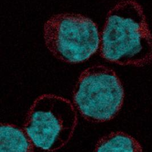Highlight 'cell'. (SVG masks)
Listing matches in <instances>:
<instances>
[{"label": "cell", "mask_w": 152, "mask_h": 152, "mask_svg": "<svg viewBox=\"0 0 152 152\" xmlns=\"http://www.w3.org/2000/svg\"><path fill=\"white\" fill-rule=\"evenodd\" d=\"M100 55L120 65L142 66L152 61V34L142 7L122 0L107 15L100 34Z\"/></svg>", "instance_id": "cell-1"}, {"label": "cell", "mask_w": 152, "mask_h": 152, "mask_svg": "<svg viewBox=\"0 0 152 152\" xmlns=\"http://www.w3.org/2000/svg\"><path fill=\"white\" fill-rule=\"evenodd\" d=\"M35 146L20 127L9 123L1 125V152H34Z\"/></svg>", "instance_id": "cell-5"}, {"label": "cell", "mask_w": 152, "mask_h": 152, "mask_svg": "<svg viewBox=\"0 0 152 152\" xmlns=\"http://www.w3.org/2000/svg\"><path fill=\"white\" fill-rule=\"evenodd\" d=\"M94 152H144L140 143L124 131H113L99 140Z\"/></svg>", "instance_id": "cell-6"}, {"label": "cell", "mask_w": 152, "mask_h": 152, "mask_svg": "<svg viewBox=\"0 0 152 152\" xmlns=\"http://www.w3.org/2000/svg\"><path fill=\"white\" fill-rule=\"evenodd\" d=\"M77 123V110L69 100L45 94L37 97L30 106L23 129L35 147L53 152L69 143Z\"/></svg>", "instance_id": "cell-2"}, {"label": "cell", "mask_w": 152, "mask_h": 152, "mask_svg": "<svg viewBox=\"0 0 152 152\" xmlns=\"http://www.w3.org/2000/svg\"><path fill=\"white\" fill-rule=\"evenodd\" d=\"M125 91L116 72L101 65L85 69L74 90V105L87 121L105 122L115 117L124 104Z\"/></svg>", "instance_id": "cell-3"}, {"label": "cell", "mask_w": 152, "mask_h": 152, "mask_svg": "<svg viewBox=\"0 0 152 152\" xmlns=\"http://www.w3.org/2000/svg\"><path fill=\"white\" fill-rule=\"evenodd\" d=\"M46 47L57 59L69 63L85 62L100 49V34L96 24L80 14L60 13L45 24Z\"/></svg>", "instance_id": "cell-4"}]
</instances>
